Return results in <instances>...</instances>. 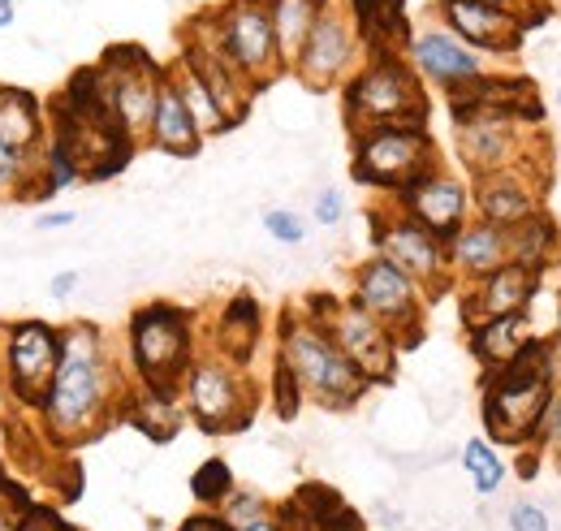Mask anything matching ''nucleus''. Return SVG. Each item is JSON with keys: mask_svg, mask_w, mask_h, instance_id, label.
Masks as SVG:
<instances>
[{"mask_svg": "<svg viewBox=\"0 0 561 531\" xmlns=\"http://www.w3.org/2000/svg\"><path fill=\"white\" fill-rule=\"evenodd\" d=\"M135 389L130 368L108 354V337L91 320H73L61 329V363L39 406V432L57 450H78L95 441L108 423L122 419Z\"/></svg>", "mask_w": 561, "mask_h": 531, "instance_id": "nucleus-1", "label": "nucleus"}, {"mask_svg": "<svg viewBox=\"0 0 561 531\" xmlns=\"http://www.w3.org/2000/svg\"><path fill=\"white\" fill-rule=\"evenodd\" d=\"M553 394H558V341L531 337L505 368L484 372L480 415L492 445L531 450Z\"/></svg>", "mask_w": 561, "mask_h": 531, "instance_id": "nucleus-2", "label": "nucleus"}, {"mask_svg": "<svg viewBox=\"0 0 561 531\" xmlns=\"http://www.w3.org/2000/svg\"><path fill=\"white\" fill-rule=\"evenodd\" d=\"M277 368L289 372L298 394L324 410H351L371 389L358 368L337 350V341L320 329L307 307H289L277 325Z\"/></svg>", "mask_w": 561, "mask_h": 531, "instance_id": "nucleus-3", "label": "nucleus"}, {"mask_svg": "<svg viewBox=\"0 0 561 531\" xmlns=\"http://www.w3.org/2000/svg\"><path fill=\"white\" fill-rule=\"evenodd\" d=\"M346 131L367 134L380 126H427V87L402 53H367L342 87Z\"/></svg>", "mask_w": 561, "mask_h": 531, "instance_id": "nucleus-4", "label": "nucleus"}, {"mask_svg": "<svg viewBox=\"0 0 561 531\" xmlns=\"http://www.w3.org/2000/svg\"><path fill=\"white\" fill-rule=\"evenodd\" d=\"M195 312L178 303H142L126 325V368L135 385L178 394L195 363Z\"/></svg>", "mask_w": 561, "mask_h": 531, "instance_id": "nucleus-5", "label": "nucleus"}, {"mask_svg": "<svg viewBox=\"0 0 561 531\" xmlns=\"http://www.w3.org/2000/svg\"><path fill=\"white\" fill-rule=\"evenodd\" d=\"M351 173L358 187H371L376 195L393 200L420 178L440 169V151L427 126H380V131L354 134Z\"/></svg>", "mask_w": 561, "mask_h": 531, "instance_id": "nucleus-6", "label": "nucleus"}, {"mask_svg": "<svg viewBox=\"0 0 561 531\" xmlns=\"http://www.w3.org/2000/svg\"><path fill=\"white\" fill-rule=\"evenodd\" d=\"M182 410L204 428L211 437H225V432H242L251 419H255V381L247 376L242 363L216 354V350H199L186 381H182Z\"/></svg>", "mask_w": 561, "mask_h": 531, "instance_id": "nucleus-7", "label": "nucleus"}, {"mask_svg": "<svg viewBox=\"0 0 561 531\" xmlns=\"http://www.w3.org/2000/svg\"><path fill=\"white\" fill-rule=\"evenodd\" d=\"M307 316L337 341V350L358 368L367 385H389L398 376V354L402 346L380 320H371L351 294H311L302 298Z\"/></svg>", "mask_w": 561, "mask_h": 531, "instance_id": "nucleus-8", "label": "nucleus"}, {"mask_svg": "<svg viewBox=\"0 0 561 531\" xmlns=\"http://www.w3.org/2000/svg\"><path fill=\"white\" fill-rule=\"evenodd\" d=\"M454 147L462 165L476 178H484L501 169H540V151H549V138H540V126L480 109V113L454 117Z\"/></svg>", "mask_w": 561, "mask_h": 531, "instance_id": "nucleus-9", "label": "nucleus"}, {"mask_svg": "<svg viewBox=\"0 0 561 531\" xmlns=\"http://www.w3.org/2000/svg\"><path fill=\"white\" fill-rule=\"evenodd\" d=\"M367 216H371L376 256L389 260L393 268H402L411 281H420L427 298H436L445 290H458L454 272H449V251H445V242L436 234H427L420 221H411L393 200L376 203Z\"/></svg>", "mask_w": 561, "mask_h": 531, "instance_id": "nucleus-10", "label": "nucleus"}, {"mask_svg": "<svg viewBox=\"0 0 561 531\" xmlns=\"http://www.w3.org/2000/svg\"><path fill=\"white\" fill-rule=\"evenodd\" d=\"M346 294L371 320H380L385 329L393 332V341L402 350H411V346L423 341V320H427V303L432 298L423 294L420 281H411L402 268H393L380 256H367L351 272V290Z\"/></svg>", "mask_w": 561, "mask_h": 531, "instance_id": "nucleus-11", "label": "nucleus"}, {"mask_svg": "<svg viewBox=\"0 0 561 531\" xmlns=\"http://www.w3.org/2000/svg\"><path fill=\"white\" fill-rule=\"evenodd\" d=\"M95 69H100L104 100H108V113H113L117 131L126 134L135 147H142L147 134H151L160 87H164V66L151 61L135 44H117L95 61Z\"/></svg>", "mask_w": 561, "mask_h": 531, "instance_id": "nucleus-12", "label": "nucleus"}, {"mask_svg": "<svg viewBox=\"0 0 561 531\" xmlns=\"http://www.w3.org/2000/svg\"><path fill=\"white\" fill-rule=\"evenodd\" d=\"M61 363V329L48 320H18L0 329V372H4V394L18 410L39 415L48 398V385Z\"/></svg>", "mask_w": 561, "mask_h": 531, "instance_id": "nucleus-13", "label": "nucleus"}, {"mask_svg": "<svg viewBox=\"0 0 561 531\" xmlns=\"http://www.w3.org/2000/svg\"><path fill=\"white\" fill-rule=\"evenodd\" d=\"M211 31L225 48V57L242 69L260 91L285 74L277 53V31H273V13L268 0H225L208 13Z\"/></svg>", "mask_w": 561, "mask_h": 531, "instance_id": "nucleus-14", "label": "nucleus"}, {"mask_svg": "<svg viewBox=\"0 0 561 531\" xmlns=\"http://www.w3.org/2000/svg\"><path fill=\"white\" fill-rule=\"evenodd\" d=\"M178 61L199 74V82L208 87V95L216 100L220 117L229 122V131L251 113L260 87L225 57V48H220V39H216V31H211L208 13H204V18H191V22L182 26V53H178Z\"/></svg>", "mask_w": 561, "mask_h": 531, "instance_id": "nucleus-15", "label": "nucleus"}, {"mask_svg": "<svg viewBox=\"0 0 561 531\" xmlns=\"http://www.w3.org/2000/svg\"><path fill=\"white\" fill-rule=\"evenodd\" d=\"M363 57H367V48H363V35H358L354 18L346 9L329 4L324 18L316 22V31L307 35V44H302L289 74L311 91H329V87H346V78L363 66Z\"/></svg>", "mask_w": 561, "mask_h": 531, "instance_id": "nucleus-16", "label": "nucleus"}, {"mask_svg": "<svg viewBox=\"0 0 561 531\" xmlns=\"http://www.w3.org/2000/svg\"><path fill=\"white\" fill-rule=\"evenodd\" d=\"M436 22L484 57H514L527 39V22L514 9H496L480 0H436Z\"/></svg>", "mask_w": 561, "mask_h": 531, "instance_id": "nucleus-17", "label": "nucleus"}, {"mask_svg": "<svg viewBox=\"0 0 561 531\" xmlns=\"http://www.w3.org/2000/svg\"><path fill=\"white\" fill-rule=\"evenodd\" d=\"M407 61L423 78V87H440L445 95L471 78L484 74V53H476L471 44H462L449 26L440 22H427L420 31H411V44H407Z\"/></svg>", "mask_w": 561, "mask_h": 531, "instance_id": "nucleus-18", "label": "nucleus"}, {"mask_svg": "<svg viewBox=\"0 0 561 531\" xmlns=\"http://www.w3.org/2000/svg\"><path fill=\"white\" fill-rule=\"evenodd\" d=\"M393 203L420 221L427 234H436L440 242H449L467 221H471V187L454 173H445V165L436 173L420 178L415 187H407L402 195H393Z\"/></svg>", "mask_w": 561, "mask_h": 531, "instance_id": "nucleus-19", "label": "nucleus"}, {"mask_svg": "<svg viewBox=\"0 0 561 531\" xmlns=\"http://www.w3.org/2000/svg\"><path fill=\"white\" fill-rule=\"evenodd\" d=\"M471 207H476L480 221H489L496 229H518L523 221H531L536 212H545L540 169H501V173L476 178Z\"/></svg>", "mask_w": 561, "mask_h": 531, "instance_id": "nucleus-20", "label": "nucleus"}, {"mask_svg": "<svg viewBox=\"0 0 561 531\" xmlns=\"http://www.w3.org/2000/svg\"><path fill=\"white\" fill-rule=\"evenodd\" d=\"M449 113L462 117V113H480V109H492V113H510L527 126H545V104L536 95V82L523 78V74H480L462 87H454L445 95Z\"/></svg>", "mask_w": 561, "mask_h": 531, "instance_id": "nucleus-21", "label": "nucleus"}, {"mask_svg": "<svg viewBox=\"0 0 561 531\" xmlns=\"http://www.w3.org/2000/svg\"><path fill=\"white\" fill-rule=\"evenodd\" d=\"M531 285H536V276L523 264H501L480 281L458 285L462 290V325L476 329V325L496 320V316H523V307L531 298Z\"/></svg>", "mask_w": 561, "mask_h": 531, "instance_id": "nucleus-22", "label": "nucleus"}, {"mask_svg": "<svg viewBox=\"0 0 561 531\" xmlns=\"http://www.w3.org/2000/svg\"><path fill=\"white\" fill-rule=\"evenodd\" d=\"M449 272H454V285H467V281H480L496 272L501 264H510V229H496L489 221H467L449 242Z\"/></svg>", "mask_w": 561, "mask_h": 531, "instance_id": "nucleus-23", "label": "nucleus"}, {"mask_svg": "<svg viewBox=\"0 0 561 531\" xmlns=\"http://www.w3.org/2000/svg\"><path fill=\"white\" fill-rule=\"evenodd\" d=\"M260 337H264V307L251 298V294H233L220 303L216 320L208 329V350L251 368L255 350H260Z\"/></svg>", "mask_w": 561, "mask_h": 531, "instance_id": "nucleus-24", "label": "nucleus"}, {"mask_svg": "<svg viewBox=\"0 0 561 531\" xmlns=\"http://www.w3.org/2000/svg\"><path fill=\"white\" fill-rule=\"evenodd\" d=\"M346 13L354 18L367 53H402L411 44V18L407 0H346Z\"/></svg>", "mask_w": 561, "mask_h": 531, "instance_id": "nucleus-25", "label": "nucleus"}, {"mask_svg": "<svg viewBox=\"0 0 561 531\" xmlns=\"http://www.w3.org/2000/svg\"><path fill=\"white\" fill-rule=\"evenodd\" d=\"M0 143L26 156H39L48 147L44 104L22 87H0Z\"/></svg>", "mask_w": 561, "mask_h": 531, "instance_id": "nucleus-26", "label": "nucleus"}, {"mask_svg": "<svg viewBox=\"0 0 561 531\" xmlns=\"http://www.w3.org/2000/svg\"><path fill=\"white\" fill-rule=\"evenodd\" d=\"M147 143L156 151H169V156H199V147H204V134L195 131L178 87L169 82V69H164V87H160V100H156V117H151Z\"/></svg>", "mask_w": 561, "mask_h": 531, "instance_id": "nucleus-27", "label": "nucleus"}, {"mask_svg": "<svg viewBox=\"0 0 561 531\" xmlns=\"http://www.w3.org/2000/svg\"><path fill=\"white\" fill-rule=\"evenodd\" d=\"M510 264H523L531 276H545L561 264V229L549 212H536L518 229H510Z\"/></svg>", "mask_w": 561, "mask_h": 531, "instance_id": "nucleus-28", "label": "nucleus"}, {"mask_svg": "<svg viewBox=\"0 0 561 531\" xmlns=\"http://www.w3.org/2000/svg\"><path fill=\"white\" fill-rule=\"evenodd\" d=\"M531 341V329L523 316H496V320H484L476 329H467V346L480 363V372H496L505 368L523 346Z\"/></svg>", "mask_w": 561, "mask_h": 531, "instance_id": "nucleus-29", "label": "nucleus"}, {"mask_svg": "<svg viewBox=\"0 0 561 531\" xmlns=\"http://www.w3.org/2000/svg\"><path fill=\"white\" fill-rule=\"evenodd\" d=\"M333 0H268V13H273V31H277V53L285 74L294 69L307 35L316 31V22L324 18Z\"/></svg>", "mask_w": 561, "mask_h": 531, "instance_id": "nucleus-30", "label": "nucleus"}, {"mask_svg": "<svg viewBox=\"0 0 561 531\" xmlns=\"http://www.w3.org/2000/svg\"><path fill=\"white\" fill-rule=\"evenodd\" d=\"M182 415H186L182 410V394L147 389V385H135L130 398H126V410H122V419H130L151 441H169L182 428Z\"/></svg>", "mask_w": 561, "mask_h": 531, "instance_id": "nucleus-31", "label": "nucleus"}, {"mask_svg": "<svg viewBox=\"0 0 561 531\" xmlns=\"http://www.w3.org/2000/svg\"><path fill=\"white\" fill-rule=\"evenodd\" d=\"M169 82L178 87V95H182V104H186V113H191V122H195V131L211 138V134H225L229 131V122L220 117V109H216V100L208 95V87L199 82V74L191 66H182L178 57L169 61Z\"/></svg>", "mask_w": 561, "mask_h": 531, "instance_id": "nucleus-32", "label": "nucleus"}, {"mask_svg": "<svg viewBox=\"0 0 561 531\" xmlns=\"http://www.w3.org/2000/svg\"><path fill=\"white\" fill-rule=\"evenodd\" d=\"M44 200V151L26 156L0 143V203Z\"/></svg>", "mask_w": 561, "mask_h": 531, "instance_id": "nucleus-33", "label": "nucleus"}, {"mask_svg": "<svg viewBox=\"0 0 561 531\" xmlns=\"http://www.w3.org/2000/svg\"><path fill=\"white\" fill-rule=\"evenodd\" d=\"M523 320H527L531 337H540V341H558L561 337V281L553 285L549 272L536 276L531 298H527V307H523Z\"/></svg>", "mask_w": 561, "mask_h": 531, "instance_id": "nucleus-34", "label": "nucleus"}, {"mask_svg": "<svg viewBox=\"0 0 561 531\" xmlns=\"http://www.w3.org/2000/svg\"><path fill=\"white\" fill-rule=\"evenodd\" d=\"M462 471L471 475L480 497H492L505 484V463H501V454H496V445H492L489 437H471L462 445Z\"/></svg>", "mask_w": 561, "mask_h": 531, "instance_id": "nucleus-35", "label": "nucleus"}, {"mask_svg": "<svg viewBox=\"0 0 561 531\" xmlns=\"http://www.w3.org/2000/svg\"><path fill=\"white\" fill-rule=\"evenodd\" d=\"M191 493H195L199 510H220L233 497V471H229V463L225 459L199 463V471L191 475Z\"/></svg>", "mask_w": 561, "mask_h": 531, "instance_id": "nucleus-36", "label": "nucleus"}, {"mask_svg": "<svg viewBox=\"0 0 561 531\" xmlns=\"http://www.w3.org/2000/svg\"><path fill=\"white\" fill-rule=\"evenodd\" d=\"M273 510H277V506H268V497L242 493V488H233V497L220 506V515H225L229 528H247V523H255V519H264V515H273Z\"/></svg>", "mask_w": 561, "mask_h": 531, "instance_id": "nucleus-37", "label": "nucleus"}, {"mask_svg": "<svg viewBox=\"0 0 561 531\" xmlns=\"http://www.w3.org/2000/svg\"><path fill=\"white\" fill-rule=\"evenodd\" d=\"M264 229H268V238H277L280 247L307 242V221L298 212H289V207H268L264 212Z\"/></svg>", "mask_w": 561, "mask_h": 531, "instance_id": "nucleus-38", "label": "nucleus"}, {"mask_svg": "<svg viewBox=\"0 0 561 531\" xmlns=\"http://www.w3.org/2000/svg\"><path fill=\"white\" fill-rule=\"evenodd\" d=\"M31 506H35V497H26V488H18L13 479H4L0 484V531L22 528V519L31 515Z\"/></svg>", "mask_w": 561, "mask_h": 531, "instance_id": "nucleus-39", "label": "nucleus"}, {"mask_svg": "<svg viewBox=\"0 0 561 531\" xmlns=\"http://www.w3.org/2000/svg\"><path fill=\"white\" fill-rule=\"evenodd\" d=\"M536 450H549L553 459L561 463V389L553 394L545 419H540V437H536Z\"/></svg>", "mask_w": 561, "mask_h": 531, "instance_id": "nucleus-40", "label": "nucleus"}, {"mask_svg": "<svg viewBox=\"0 0 561 531\" xmlns=\"http://www.w3.org/2000/svg\"><path fill=\"white\" fill-rule=\"evenodd\" d=\"M273 402H277L280 419H294V415H298V406H302V394H298V385L289 381V372H280L277 363H273Z\"/></svg>", "mask_w": 561, "mask_h": 531, "instance_id": "nucleus-41", "label": "nucleus"}, {"mask_svg": "<svg viewBox=\"0 0 561 531\" xmlns=\"http://www.w3.org/2000/svg\"><path fill=\"white\" fill-rule=\"evenodd\" d=\"M18 531H73V528L61 519V510H53V506L35 501V506H31V515L22 519V528Z\"/></svg>", "mask_w": 561, "mask_h": 531, "instance_id": "nucleus-42", "label": "nucleus"}, {"mask_svg": "<svg viewBox=\"0 0 561 531\" xmlns=\"http://www.w3.org/2000/svg\"><path fill=\"white\" fill-rule=\"evenodd\" d=\"M510 531H553V523H549V515H545L540 506L518 501V506L510 510Z\"/></svg>", "mask_w": 561, "mask_h": 531, "instance_id": "nucleus-43", "label": "nucleus"}, {"mask_svg": "<svg viewBox=\"0 0 561 531\" xmlns=\"http://www.w3.org/2000/svg\"><path fill=\"white\" fill-rule=\"evenodd\" d=\"M342 212H346V200H342V191H320V200H316V221L320 225H337L342 221Z\"/></svg>", "mask_w": 561, "mask_h": 531, "instance_id": "nucleus-44", "label": "nucleus"}, {"mask_svg": "<svg viewBox=\"0 0 561 531\" xmlns=\"http://www.w3.org/2000/svg\"><path fill=\"white\" fill-rule=\"evenodd\" d=\"M178 531H233V528L225 523V515H220V510H199V515H191Z\"/></svg>", "mask_w": 561, "mask_h": 531, "instance_id": "nucleus-45", "label": "nucleus"}, {"mask_svg": "<svg viewBox=\"0 0 561 531\" xmlns=\"http://www.w3.org/2000/svg\"><path fill=\"white\" fill-rule=\"evenodd\" d=\"M78 281H82L78 272H57V276L48 281V290H53V298H70L73 285H78Z\"/></svg>", "mask_w": 561, "mask_h": 531, "instance_id": "nucleus-46", "label": "nucleus"}, {"mask_svg": "<svg viewBox=\"0 0 561 531\" xmlns=\"http://www.w3.org/2000/svg\"><path fill=\"white\" fill-rule=\"evenodd\" d=\"M78 216L73 212H44L39 221H35V229H66V225H73Z\"/></svg>", "mask_w": 561, "mask_h": 531, "instance_id": "nucleus-47", "label": "nucleus"}, {"mask_svg": "<svg viewBox=\"0 0 561 531\" xmlns=\"http://www.w3.org/2000/svg\"><path fill=\"white\" fill-rule=\"evenodd\" d=\"M233 531H280V519H277V510H273V515H264V519H255V523L233 528Z\"/></svg>", "mask_w": 561, "mask_h": 531, "instance_id": "nucleus-48", "label": "nucleus"}, {"mask_svg": "<svg viewBox=\"0 0 561 531\" xmlns=\"http://www.w3.org/2000/svg\"><path fill=\"white\" fill-rule=\"evenodd\" d=\"M13 4H18V0H0V31L13 26Z\"/></svg>", "mask_w": 561, "mask_h": 531, "instance_id": "nucleus-49", "label": "nucleus"}, {"mask_svg": "<svg viewBox=\"0 0 561 531\" xmlns=\"http://www.w3.org/2000/svg\"><path fill=\"white\" fill-rule=\"evenodd\" d=\"M480 4H496V9H514V0H480Z\"/></svg>", "mask_w": 561, "mask_h": 531, "instance_id": "nucleus-50", "label": "nucleus"}, {"mask_svg": "<svg viewBox=\"0 0 561 531\" xmlns=\"http://www.w3.org/2000/svg\"><path fill=\"white\" fill-rule=\"evenodd\" d=\"M4 398H9V394H4V372H0V415H4Z\"/></svg>", "mask_w": 561, "mask_h": 531, "instance_id": "nucleus-51", "label": "nucleus"}, {"mask_svg": "<svg viewBox=\"0 0 561 531\" xmlns=\"http://www.w3.org/2000/svg\"><path fill=\"white\" fill-rule=\"evenodd\" d=\"M4 479H9V475H4V471H0V484H4Z\"/></svg>", "mask_w": 561, "mask_h": 531, "instance_id": "nucleus-52", "label": "nucleus"}, {"mask_svg": "<svg viewBox=\"0 0 561 531\" xmlns=\"http://www.w3.org/2000/svg\"><path fill=\"white\" fill-rule=\"evenodd\" d=\"M558 109H561V87H558Z\"/></svg>", "mask_w": 561, "mask_h": 531, "instance_id": "nucleus-53", "label": "nucleus"}]
</instances>
